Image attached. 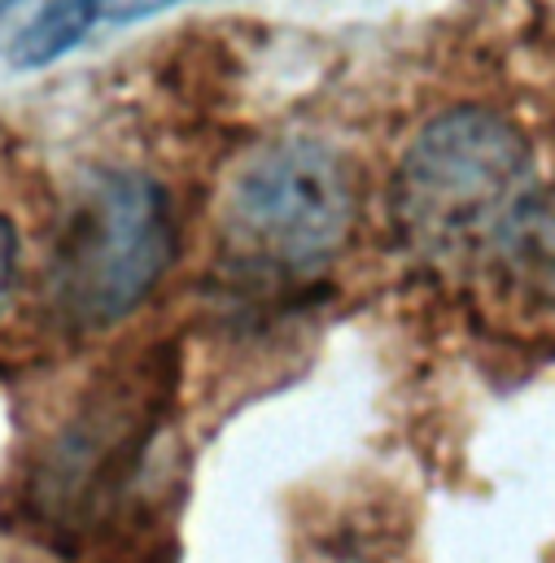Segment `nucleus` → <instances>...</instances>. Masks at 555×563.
I'll return each instance as SVG.
<instances>
[{
    "instance_id": "obj_5",
    "label": "nucleus",
    "mask_w": 555,
    "mask_h": 563,
    "mask_svg": "<svg viewBox=\"0 0 555 563\" xmlns=\"http://www.w3.org/2000/svg\"><path fill=\"white\" fill-rule=\"evenodd\" d=\"M486 258L516 301L555 319V184L530 188L512 206L503 228L490 236Z\"/></svg>"
},
{
    "instance_id": "obj_3",
    "label": "nucleus",
    "mask_w": 555,
    "mask_h": 563,
    "mask_svg": "<svg viewBox=\"0 0 555 563\" xmlns=\"http://www.w3.org/2000/svg\"><path fill=\"white\" fill-rule=\"evenodd\" d=\"M179 254L171 192L140 170H97L79 184L48 258V301L70 332L132 319Z\"/></svg>"
},
{
    "instance_id": "obj_4",
    "label": "nucleus",
    "mask_w": 555,
    "mask_h": 563,
    "mask_svg": "<svg viewBox=\"0 0 555 563\" xmlns=\"http://www.w3.org/2000/svg\"><path fill=\"white\" fill-rule=\"evenodd\" d=\"M166 402L171 354H144L132 367L101 376L35 459V516L66 538L101 529V520L128 503L166 420Z\"/></svg>"
},
{
    "instance_id": "obj_7",
    "label": "nucleus",
    "mask_w": 555,
    "mask_h": 563,
    "mask_svg": "<svg viewBox=\"0 0 555 563\" xmlns=\"http://www.w3.org/2000/svg\"><path fill=\"white\" fill-rule=\"evenodd\" d=\"M175 4H188V0H92V18L110 22V26H128V22H144L153 13H166Z\"/></svg>"
},
{
    "instance_id": "obj_8",
    "label": "nucleus",
    "mask_w": 555,
    "mask_h": 563,
    "mask_svg": "<svg viewBox=\"0 0 555 563\" xmlns=\"http://www.w3.org/2000/svg\"><path fill=\"white\" fill-rule=\"evenodd\" d=\"M13 284H18V232L0 214V314H4V306L13 297Z\"/></svg>"
},
{
    "instance_id": "obj_2",
    "label": "nucleus",
    "mask_w": 555,
    "mask_h": 563,
    "mask_svg": "<svg viewBox=\"0 0 555 563\" xmlns=\"http://www.w3.org/2000/svg\"><path fill=\"white\" fill-rule=\"evenodd\" d=\"M525 132L486 106L442 110L420 128L390 188L403 245L420 258H464L486 250L512 206L534 188Z\"/></svg>"
},
{
    "instance_id": "obj_1",
    "label": "nucleus",
    "mask_w": 555,
    "mask_h": 563,
    "mask_svg": "<svg viewBox=\"0 0 555 563\" xmlns=\"http://www.w3.org/2000/svg\"><path fill=\"white\" fill-rule=\"evenodd\" d=\"M355 219L359 184L350 162L311 136H289L250 153L228 179L219 241L241 280L289 288L341 258Z\"/></svg>"
},
{
    "instance_id": "obj_6",
    "label": "nucleus",
    "mask_w": 555,
    "mask_h": 563,
    "mask_svg": "<svg viewBox=\"0 0 555 563\" xmlns=\"http://www.w3.org/2000/svg\"><path fill=\"white\" fill-rule=\"evenodd\" d=\"M97 26L92 18V0H40L31 22L18 31L9 62L18 70H40L53 66L57 57H66L88 31Z\"/></svg>"
}]
</instances>
